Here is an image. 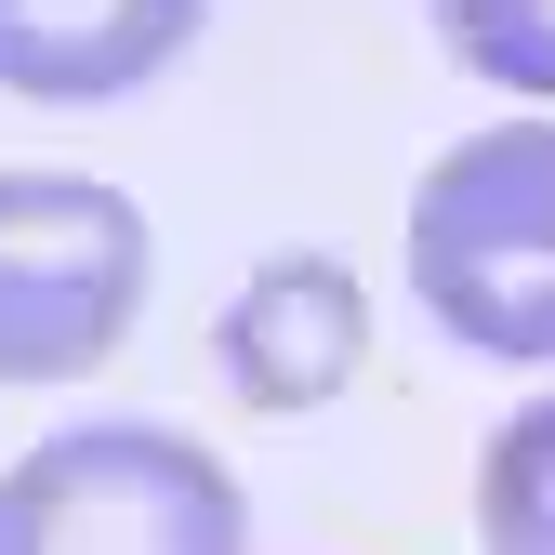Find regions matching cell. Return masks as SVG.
I'll return each instance as SVG.
<instances>
[{
    "label": "cell",
    "instance_id": "7",
    "mask_svg": "<svg viewBox=\"0 0 555 555\" xmlns=\"http://www.w3.org/2000/svg\"><path fill=\"white\" fill-rule=\"evenodd\" d=\"M450 53L503 93H555V0H437Z\"/></svg>",
    "mask_w": 555,
    "mask_h": 555
},
{
    "label": "cell",
    "instance_id": "6",
    "mask_svg": "<svg viewBox=\"0 0 555 555\" xmlns=\"http://www.w3.org/2000/svg\"><path fill=\"white\" fill-rule=\"evenodd\" d=\"M476 542L490 555H555V397H529L476 463Z\"/></svg>",
    "mask_w": 555,
    "mask_h": 555
},
{
    "label": "cell",
    "instance_id": "4",
    "mask_svg": "<svg viewBox=\"0 0 555 555\" xmlns=\"http://www.w3.org/2000/svg\"><path fill=\"white\" fill-rule=\"evenodd\" d=\"M358 358H371V305H358V278H344L331 251H278L212 318V371L251 410H318V397L358 384Z\"/></svg>",
    "mask_w": 555,
    "mask_h": 555
},
{
    "label": "cell",
    "instance_id": "2",
    "mask_svg": "<svg viewBox=\"0 0 555 555\" xmlns=\"http://www.w3.org/2000/svg\"><path fill=\"white\" fill-rule=\"evenodd\" d=\"M0 555H251V503L172 424H66L0 476Z\"/></svg>",
    "mask_w": 555,
    "mask_h": 555
},
{
    "label": "cell",
    "instance_id": "1",
    "mask_svg": "<svg viewBox=\"0 0 555 555\" xmlns=\"http://www.w3.org/2000/svg\"><path fill=\"white\" fill-rule=\"evenodd\" d=\"M410 292L476 358H555V119L476 132L410 185Z\"/></svg>",
    "mask_w": 555,
    "mask_h": 555
},
{
    "label": "cell",
    "instance_id": "3",
    "mask_svg": "<svg viewBox=\"0 0 555 555\" xmlns=\"http://www.w3.org/2000/svg\"><path fill=\"white\" fill-rule=\"evenodd\" d=\"M146 305V212L93 172H0V384L106 371Z\"/></svg>",
    "mask_w": 555,
    "mask_h": 555
},
{
    "label": "cell",
    "instance_id": "5",
    "mask_svg": "<svg viewBox=\"0 0 555 555\" xmlns=\"http://www.w3.org/2000/svg\"><path fill=\"white\" fill-rule=\"evenodd\" d=\"M198 40V0H0V93L106 106Z\"/></svg>",
    "mask_w": 555,
    "mask_h": 555
}]
</instances>
